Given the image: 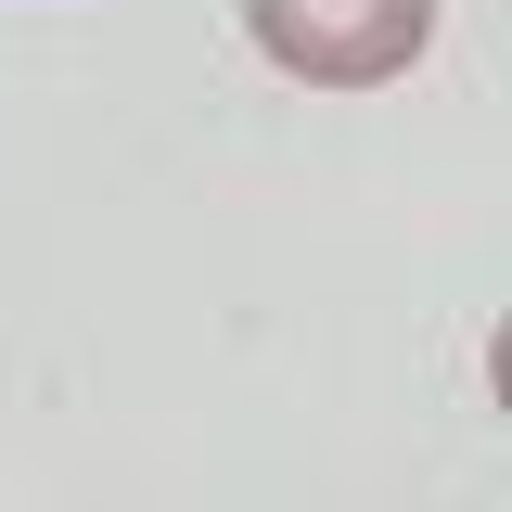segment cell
Returning <instances> with one entry per match:
<instances>
[{"label": "cell", "mask_w": 512, "mask_h": 512, "mask_svg": "<svg viewBox=\"0 0 512 512\" xmlns=\"http://www.w3.org/2000/svg\"><path fill=\"white\" fill-rule=\"evenodd\" d=\"M244 39L308 90H384L436 39V0H244Z\"/></svg>", "instance_id": "1"}]
</instances>
